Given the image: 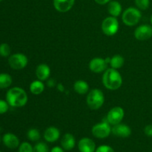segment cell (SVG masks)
I'll use <instances>...</instances> for the list:
<instances>
[{
  "mask_svg": "<svg viewBox=\"0 0 152 152\" xmlns=\"http://www.w3.org/2000/svg\"><path fill=\"white\" fill-rule=\"evenodd\" d=\"M6 101L13 108H22L28 100V94L20 87H13L9 89L6 94Z\"/></svg>",
  "mask_w": 152,
  "mask_h": 152,
  "instance_id": "6da1fadb",
  "label": "cell"
},
{
  "mask_svg": "<svg viewBox=\"0 0 152 152\" xmlns=\"http://www.w3.org/2000/svg\"><path fill=\"white\" fill-rule=\"evenodd\" d=\"M102 83L108 90L116 91L122 86L123 78L120 73L117 69L111 68L104 71L102 75Z\"/></svg>",
  "mask_w": 152,
  "mask_h": 152,
  "instance_id": "7a4b0ae2",
  "label": "cell"
},
{
  "mask_svg": "<svg viewBox=\"0 0 152 152\" xmlns=\"http://www.w3.org/2000/svg\"><path fill=\"white\" fill-rule=\"evenodd\" d=\"M105 96L100 89L94 88L88 92L86 97V103L88 108L92 110H97L103 105Z\"/></svg>",
  "mask_w": 152,
  "mask_h": 152,
  "instance_id": "3957f363",
  "label": "cell"
},
{
  "mask_svg": "<svg viewBox=\"0 0 152 152\" xmlns=\"http://www.w3.org/2000/svg\"><path fill=\"white\" fill-rule=\"evenodd\" d=\"M142 13L140 9L130 7L126 9L122 15L123 22L127 26H134L140 21Z\"/></svg>",
  "mask_w": 152,
  "mask_h": 152,
  "instance_id": "277c9868",
  "label": "cell"
},
{
  "mask_svg": "<svg viewBox=\"0 0 152 152\" xmlns=\"http://www.w3.org/2000/svg\"><path fill=\"white\" fill-rule=\"evenodd\" d=\"M119 26L120 25L117 17L111 16L104 19L101 28L104 34L108 37H111L117 34L119 30Z\"/></svg>",
  "mask_w": 152,
  "mask_h": 152,
  "instance_id": "5b68a950",
  "label": "cell"
},
{
  "mask_svg": "<svg viewBox=\"0 0 152 152\" xmlns=\"http://www.w3.org/2000/svg\"><path fill=\"white\" fill-rule=\"evenodd\" d=\"M28 64V58L21 53H13L8 57V65L13 70H22Z\"/></svg>",
  "mask_w": 152,
  "mask_h": 152,
  "instance_id": "8992f818",
  "label": "cell"
},
{
  "mask_svg": "<svg viewBox=\"0 0 152 152\" xmlns=\"http://www.w3.org/2000/svg\"><path fill=\"white\" fill-rule=\"evenodd\" d=\"M91 133L94 137L105 139L111 134V126L107 121H103L94 125L91 129Z\"/></svg>",
  "mask_w": 152,
  "mask_h": 152,
  "instance_id": "52a82bcc",
  "label": "cell"
},
{
  "mask_svg": "<svg viewBox=\"0 0 152 152\" xmlns=\"http://www.w3.org/2000/svg\"><path fill=\"white\" fill-rule=\"evenodd\" d=\"M125 116V111L122 107L116 106L109 110L106 116V120L111 126H115L119 124L123 120Z\"/></svg>",
  "mask_w": 152,
  "mask_h": 152,
  "instance_id": "ba28073f",
  "label": "cell"
},
{
  "mask_svg": "<svg viewBox=\"0 0 152 152\" xmlns=\"http://www.w3.org/2000/svg\"><path fill=\"white\" fill-rule=\"evenodd\" d=\"M134 37L139 41H145L152 37V26L149 25H141L135 29Z\"/></svg>",
  "mask_w": 152,
  "mask_h": 152,
  "instance_id": "9c48e42d",
  "label": "cell"
},
{
  "mask_svg": "<svg viewBox=\"0 0 152 152\" xmlns=\"http://www.w3.org/2000/svg\"><path fill=\"white\" fill-rule=\"evenodd\" d=\"M108 62L106 60L100 57H96L92 59L89 62V69L95 74L104 72L107 68Z\"/></svg>",
  "mask_w": 152,
  "mask_h": 152,
  "instance_id": "30bf717a",
  "label": "cell"
},
{
  "mask_svg": "<svg viewBox=\"0 0 152 152\" xmlns=\"http://www.w3.org/2000/svg\"><path fill=\"white\" fill-rule=\"evenodd\" d=\"M111 133L116 137L121 138H127L132 134V129L126 124H119L113 126L111 128Z\"/></svg>",
  "mask_w": 152,
  "mask_h": 152,
  "instance_id": "8fae6325",
  "label": "cell"
},
{
  "mask_svg": "<svg viewBox=\"0 0 152 152\" xmlns=\"http://www.w3.org/2000/svg\"><path fill=\"white\" fill-rule=\"evenodd\" d=\"M78 149L80 152H95L96 144L91 138L83 137L78 142Z\"/></svg>",
  "mask_w": 152,
  "mask_h": 152,
  "instance_id": "7c38bea8",
  "label": "cell"
},
{
  "mask_svg": "<svg viewBox=\"0 0 152 152\" xmlns=\"http://www.w3.org/2000/svg\"><path fill=\"white\" fill-rule=\"evenodd\" d=\"M2 142L7 148L15 149L19 148L20 142L18 137L13 133H6L2 137Z\"/></svg>",
  "mask_w": 152,
  "mask_h": 152,
  "instance_id": "4fadbf2b",
  "label": "cell"
},
{
  "mask_svg": "<svg viewBox=\"0 0 152 152\" xmlns=\"http://www.w3.org/2000/svg\"><path fill=\"white\" fill-rule=\"evenodd\" d=\"M75 0H53L54 8L60 13L68 12L74 6Z\"/></svg>",
  "mask_w": 152,
  "mask_h": 152,
  "instance_id": "5bb4252c",
  "label": "cell"
},
{
  "mask_svg": "<svg viewBox=\"0 0 152 152\" xmlns=\"http://www.w3.org/2000/svg\"><path fill=\"white\" fill-rule=\"evenodd\" d=\"M44 139L48 142H54L59 140L60 137V132L59 129L54 126H50L45 129L44 132Z\"/></svg>",
  "mask_w": 152,
  "mask_h": 152,
  "instance_id": "9a60e30c",
  "label": "cell"
},
{
  "mask_svg": "<svg viewBox=\"0 0 152 152\" xmlns=\"http://www.w3.org/2000/svg\"><path fill=\"white\" fill-rule=\"evenodd\" d=\"M36 76L41 81H45L50 75V68L45 63L39 64L36 68Z\"/></svg>",
  "mask_w": 152,
  "mask_h": 152,
  "instance_id": "2e32d148",
  "label": "cell"
},
{
  "mask_svg": "<svg viewBox=\"0 0 152 152\" xmlns=\"http://www.w3.org/2000/svg\"><path fill=\"white\" fill-rule=\"evenodd\" d=\"M61 145L65 151H71L76 145V140L74 135L67 133L61 140Z\"/></svg>",
  "mask_w": 152,
  "mask_h": 152,
  "instance_id": "e0dca14e",
  "label": "cell"
},
{
  "mask_svg": "<svg viewBox=\"0 0 152 152\" xmlns=\"http://www.w3.org/2000/svg\"><path fill=\"white\" fill-rule=\"evenodd\" d=\"M122 5L119 1H111L108 4V13L111 16L117 17L120 16L122 13Z\"/></svg>",
  "mask_w": 152,
  "mask_h": 152,
  "instance_id": "ac0fdd59",
  "label": "cell"
},
{
  "mask_svg": "<svg viewBox=\"0 0 152 152\" xmlns=\"http://www.w3.org/2000/svg\"><path fill=\"white\" fill-rule=\"evenodd\" d=\"M74 90L76 93L80 95L86 94L88 92L89 85L85 80H77L74 84Z\"/></svg>",
  "mask_w": 152,
  "mask_h": 152,
  "instance_id": "d6986e66",
  "label": "cell"
},
{
  "mask_svg": "<svg viewBox=\"0 0 152 152\" xmlns=\"http://www.w3.org/2000/svg\"><path fill=\"white\" fill-rule=\"evenodd\" d=\"M45 85L39 80H34L30 84V91L34 95H39L44 91Z\"/></svg>",
  "mask_w": 152,
  "mask_h": 152,
  "instance_id": "ffe728a7",
  "label": "cell"
},
{
  "mask_svg": "<svg viewBox=\"0 0 152 152\" xmlns=\"http://www.w3.org/2000/svg\"><path fill=\"white\" fill-rule=\"evenodd\" d=\"M125 59L123 56L120 54H116L113 56L110 59V65L112 68L114 69H119V68H122L124 65Z\"/></svg>",
  "mask_w": 152,
  "mask_h": 152,
  "instance_id": "44dd1931",
  "label": "cell"
},
{
  "mask_svg": "<svg viewBox=\"0 0 152 152\" xmlns=\"http://www.w3.org/2000/svg\"><path fill=\"white\" fill-rule=\"evenodd\" d=\"M13 83L12 77L7 73L0 74V89H6L10 87Z\"/></svg>",
  "mask_w": 152,
  "mask_h": 152,
  "instance_id": "7402d4cb",
  "label": "cell"
},
{
  "mask_svg": "<svg viewBox=\"0 0 152 152\" xmlns=\"http://www.w3.org/2000/svg\"><path fill=\"white\" fill-rule=\"evenodd\" d=\"M27 137L32 142H37L39 141L41 138V134L38 129H31L27 132Z\"/></svg>",
  "mask_w": 152,
  "mask_h": 152,
  "instance_id": "603a6c76",
  "label": "cell"
},
{
  "mask_svg": "<svg viewBox=\"0 0 152 152\" xmlns=\"http://www.w3.org/2000/svg\"><path fill=\"white\" fill-rule=\"evenodd\" d=\"M11 53V48L7 43L0 45V56L2 57H9Z\"/></svg>",
  "mask_w": 152,
  "mask_h": 152,
  "instance_id": "cb8c5ba5",
  "label": "cell"
},
{
  "mask_svg": "<svg viewBox=\"0 0 152 152\" xmlns=\"http://www.w3.org/2000/svg\"><path fill=\"white\" fill-rule=\"evenodd\" d=\"M33 152H50V151L47 144L43 142H39L34 145Z\"/></svg>",
  "mask_w": 152,
  "mask_h": 152,
  "instance_id": "d4e9b609",
  "label": "cell"
},
{
  "mask_svg": "<svg viewBox=\"0 0 152 152\" xmlns=\"http://www.w3.org/2000/svg\"><path fill=\"white\" fill-rule=\"evenodd\" d=\"M134 2L138 9L145 10L149 7L150 0H134Z\"/></svg>",
  "mask_w": 152,
  "mask_h": 152,
  "instance_id": "484cf974",
  "label": "cell"
},
{
  "mask_svg": "<svg viewBox=\"0 0 152 152\" xmlns=\"http://www.w3.org/2000/svg\"><path fill=\"white\" fill-rule=\"evenodd\" d=\"M34 147L28 142H23L19 145L18 152H33Z\"/></svg>",
  "mask_w": 152,
  "mask_h": 152,
  "instance_id": "4316f807",
  "label": "cell"
},
{
  "mask_svg": "<svg viewBox=\"0 0 152 152\" xmlns=\"http://www.w3.org/2000/svg\"><path fill=\"white\" fill-rule=\"evenodd\" d=\"M9 104L4 99H0V114H4L7 112L9 109Z\"/></svg>",
  "mask_w": 152,
  "mask_h": 152,
  "instance_id": "83f0119b",
  "label": "cell"
},
{
  "mask_svg": "<svg viewBox=\"0 0 152 152\" xmlns=\"http://www.w3.org/2000/svg\"><path fill=\"white\" fill-rule=\"evenodd\" d=\"M95 152H114V150L109 145H102L98 147Z\"/></svg>",
  "mask_w": 152,
  "mask_h": 152,
  "instance_id": "f1b7e54d",
  "label": "cell"
},
{
  "mask_svg": "<svg viewBox=\"0 0 152 152\" xmlns=\"http://www.w3.org/2000/svg\"><path fill=\"white\" fill-rule=\"evenodd\" d=\"M144 133L147 137H152V125H147L144 128Z\"/></svg>",
  "mask_w": 152,
  "mask_h": 152,
  "instance_id": "f546056e",
  "label": "cell"
},
{
  "mask_svg": "<svg viewBox=\"0 0 152 152\" xmlns=\"http://www.w3.org/2000/svg\"><path fill=\"white\" fill-rule=\"evenodd\" d=\"M50 152H65V150H64V148L62 147L55 146L51 148Z\"/></svg>",
  "mask_w": 152,
  "mask_h": 152,
  "instance_id": "4dcf8cb0",
  "label": "cell"
},
{
  "mask_svg": "<svg viewBox=\"0 0 152 152\" xmlns=\"http://www.w3.org/2000/svg\"><path fill=\"white\" fill-rule=\"evenodd\" d=\"M95 2L97 3L98 4H100V5H104V4H107V3H109L111 0H94Z\"/></svg>",
  "mask_w": 152,
  "mask_h": 152,
  "instance_id": "1f68e13d",
  "label": "cell"
},
{
  "mask_svg": "<svg viewBox=\"0 0 152 152\" xmlns=\"http://www.w3.org/2000/svg\"><path fill=\"white\" fill-rule=\"evenodd\" d=\"M55 84H56L55 80H53V79H50V80H49L48 82V87L50 88H52L53 87V86H55Z\"/></svg>",
  "mask_w": 152,
  "mask_h": 152,
  "instance_id": "d6a6232c",
  "label": "cell"
},
{
  "mask_svg": "<svg viewBox=\"0 0 152 152\" xmlns=\"http://www.w3.org/2000/svg\"><path fill=\"white\" fill-rule=\"evenodd\" d=\"M57 89L61 92H63L64 91H65V88H64L63 85H62V83H59V84L57 85Z\"/></svg>",
  "mask_w": 152,
  "mask_h": 152,
  "instance_id": "836d02e7",
  "label": "cell"
},
{
  "mask_svg": "<svg viewBox=\"0 0 152 152\" xmlns=\"http://www.w3.org/2000/svg\"><path fill=\"white\" fill-rule=\"evenodd\" d=\"M150 22H151V24L152 25V15L151 16V18H150Z\"/></svg>",
  "mask_w": 152,
  "mask_h": 152,
  "instance_id": "e575fe53",
  "label": "cell"
},
{
  "mask_svg": "<svg viewBox=\"0 0 152 152\" xmlns=\"http://www.w3.org/2000/svg\"><path fill=\"white\" fill-rule=\"evenodd\" d=\"M0 142H1V138H0Z\"/></svg>",
  "mask_w": 152,
  "mask_h": 152,
  "instance_id": "d590c367",
  "label": "cell"
},
{
  "mask_svg": "<svg viewBox=\"0 0 152 152\" xmlns=\"http://www.w3.org/2000/svg\"><path fill=\"white\" fill-rule=\"evenodd\" d=\"M1 1H2V0H0V2H1Z\"/></svg>",
  "mask_w": 152,
  "mask_h": 152,
  "instance_id": "8d00e7d4",
  "label": "cell"
},
{
  "mask_svg": "<svg viewBox=\"0 0 152 152\" xmlns=\"http://www.w3.org/2000/svg\"><path fill=\"white\" fill-rule=\"evenodd\" d=\"M0 152H2V151H0Z\"/></svg>",
  "mask_w": 152,
  "mask_h": 152,
  "instance_id": "74e56055",
  "label": "cell"
}]
</instances>
